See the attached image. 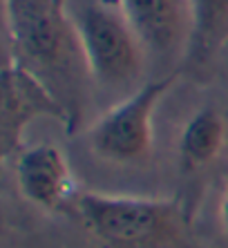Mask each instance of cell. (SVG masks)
<instances>
[{"instance_id":"1","label":"cell","mask_w":228,"mask_h":248,"mask_svg":"<svg viewBox=\"0 0 228 248\" xmlns=\"http://www.w3.org/2000/svg\"><path fill=\"white\" fill-rule=\"evenodd\" d=\"M76 208L90 235L112 248H150L177 232L179 208L170 199L81 192Z\"/></svg>"},{"instance_id":"2","label":"cell","mask_w":228,"mask_h":248,"mask_svg":"<svg viewBox=\"0 0 228 248\" xmlns=\"http://www.w3.org/2000/svg\"><path fill=\"white\" fill-rule=\"evenodd\" d=\"M69 25L87 72L98 83L121 87L137 81L143 45L123 14L90 2L76 9Z\"/></svg>"},{"instance_id":"3","label":"cell","mask_w":228,"mask_h":248,"mask_svg":"<svg viewBox=\"0 0 228 248\" xmlns=\"http://www.w3.org/2000/svg\"><path fill=\"white\" fill-rule=\"evenodd\" d=\"M175 83V74L143 83L87 130L90 148L114 163H137L152 150V114Z\"/></svg>"},{"instance_id":"4","label":"cell","mask_w":228,"mask_h":248,"mask_svg":"<svg viewBox=\"0 0 228 248\" xmlns=\"http://www.w3.org/2000/svg\"><path fill=\"white\" fill-rule=\"evenodd\" d=\"M56 119L69 125V112L49 92V87L20 58H7L0 87V152L9 161L20 152V141L34 119Z\"/></svg>"},{"instance_id":"5","label":"cell","mask_w":228,"mask_h":248,"mask_svg":"<svg viewBox=\"0 0 228 248\" xmlns=\"http://www.w3.org/2000/svg\"><path fill=\"white\" fill-rule=\"evenodd\" d=\"M9 38L23 63L49 65L63 54L72 25L61 0H2Z\"/></svg>"},{"instance_id":"6","label":"cell","mask_w":228,"mask_h":248,"mask_svg":"<svg viewBox=\"0 0 228 248\" xmlns=\"http://www.w3.org/2000/svg\"><path fill=\"white\" fill-rule=\"evenodd\" d=\"M18 190L43 210H58L74 195V179L63 150L51 143L23 148L14 161Z\"/></svg>"},{"instance_id":"7","label":"cell","mask_w":228,"mask_h":248,"mask_svg":"<svg viewBox=\"0 0 228 248\" xmlns=\"http://www.w3.org/2000/svg\"><path fill=\"white\" fill-rule=\"evenodd\" d=\"M139 43L152 52H172L181 38L188 45V0H116Z\"/></svg>"},{"instance_id":"8","label":"cell","mask_w":228,"mask_h":248,"mask_svg":"<svg viewBox=\"0 0 228 248\" xmlns=\"http://www.w3.org/2000/svg\"><path fill=\"white\" fill-rule=\"evenodd\" d=\"M226 139V125L222 114L212 108H201L190 116L179 137V159L181 168L199 170L208 166L224 148Z\"/></svg>"},{"instance_id":"9","label":"cell","mask_w":228,"mask_h":248,"mask_svg":"<svg viewBox=\"0 0 228 248\" xmlns=\"http://www.w3.org/2000/svg\"><path fill=\"white\" fill-rule=\"evenodd\" d=\"M190 38L188 63H204L219 49L228 34V0H188Z\"/></svg>"},{"instance_id":"10","label":"cell","mask_w":228,"mask_h":248,"mask_svg":"<svg viewBox=\"0 0 228 248\" xmlns=\"http://www.w3.org/2000/svg\"><path fill=\"white\" fill-rule=\"evenodd\" d=\"M219 219H222L224 228L228 231V186H226V190H224V195H222V202H219Z\"/></svg>"}]
</instances>
